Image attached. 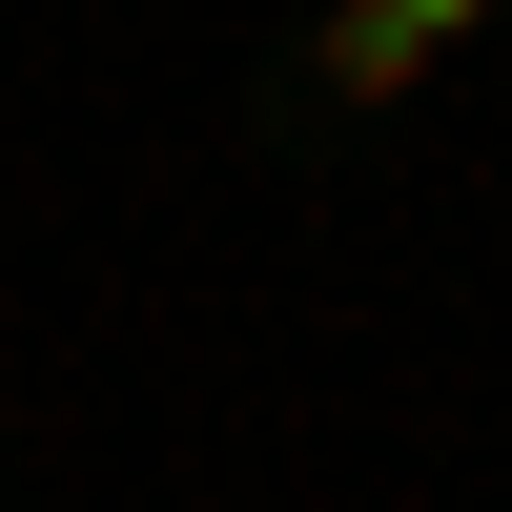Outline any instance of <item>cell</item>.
Segmentation results:
<instances>
[{
  "label": "cell",
  "mask_w": 512,
  "mask_h": 512,
  "mask_svg": "<svg viewBox=\"0 0 512 512\" xmlns=\"http://www.w3.org/2000/svg\"><path fill=\"white\" fill-rule=\"evenodd\" d=\"M308 82H328V103H410V82H431V41H410L390 0H328V21H308Z\"/></svg>",
  "instance_id": "obj_1"
},
{
  "label": "cell",
  "mask_w": 512,
  "mask_h": 512,
  "mask_svg": "<svg viewBox=\"0 0 512 512\" xmlns=\"http://www.w3.org/2000/svg\"><path fill=\"white\" fill-rule=\"evenodd\" d=\"M390 21H410V41H472V21H492V0H390Z\"/></svg>",
  "instance_id": "obj_2"
}]
</instances>
